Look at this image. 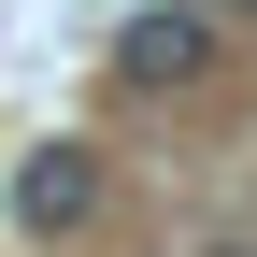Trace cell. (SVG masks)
<instances>
[{
	"label": "cell",
	"mask_w": 257,
	"mask_h": 257,
	"mask_svg": "<svg viewBox=\"0 0 257 257\" xmlns=\"http://www.w3.org/2000/svg\"><path fill=\"white\" fill-rule=\"evenodd\" d=\"M186 15H214V29H243V15H257V0H186Z\"/></svg>",
	"instance_id": "3957f363"
},
{
	"label": "cell",
	"mask_w": 257,
	"mask_h": 257,
	"mask_svg": "<svg viewBox=\"0 0 257 257\" xmlns=\"http://www.w3.org/2000/svg\"><path fill=\"white\" fill-rule=\"evenodd\" d=\"M214 57H229V29L186 15V0H143V15L114 29V86H128V100H172V86H200Z\"/></svg>",
	"instance_id": "6da1fadb"
},
{
	"label": "cell",
	"mask_w": 257,
	"mask_h": 257,
	"mask_svg": "<svg viewBox=\"0 0 257 257\" xmlns=\"http://www.w3.org/2000/svg\"><path fill=\"white\" fill-rule=\"evenodd\" d=\"M86 214H100V143H43V157H29V172H15V229H86Z\"/></svg>",
	"instance_id": "7a4b0ae2"
}]
</instances>
